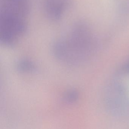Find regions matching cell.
Masks as SVG:
<instances>
[{
  "mask_svg": "<svg viewBox=\"0 0 129 129\" xmlns=\"http://www.w3.org/2000/svg\"><path fill=\"white\" fill-rule=\"evenodd\" d=\"M72 4V0H43V9L48 19L58 22L69 11Z\"/></svg>",
  "mask_w": 129,
  "mask_h": 129,
  "instance_id": "obj_3",
  "label": "cell"
},
{
  "mask_svg": "<svg viewBox=\"0 0 129 129\" xmlns=\"http://www.w3.org/2000/svg\"><path fill=\"white\" fill-rule=\"evenodd\" d=\"M16 68L18 71L22 73H30L35 71L36 68L33 62L29 59H24L17 62Z\"/></svg>",
  "mask_w": 129,
  "mask_h": 129,
  "instance_id": "obj_4",
  "label": "cell"
},
{
  "mask_svg": "<svg viewBox=\"0 0 129 129\" xmlns=\"http://www.w3.org/2000/svg\"><path fill=\"white\" fill-rule=\"evenodd\" d=\"M92 49V35L88 25L77 22L62 36L55 41L52 47L54 56L61 63L70 66L85 62Z\"/></svg>",
  "mask_w": 129,
  "mask_h": 129,
  "instance_id": "obj_1",
  "label": "cell"
},
{
  "mask_svg": "<svg viewBox=\"0 0 129 129\" xmlns=\"http://www.w3.org/2000/svg\"><path fill=\"white\" fill-rule=\"evenodd\" d=\"M33 0H0V34L10 39L24 37L28 28V20Z\"/></svg>",
  "mask_w": 129,
  "mask_h": 129,
  "instance_id": "obj_2",
  "label": "cell"
},
{
  "mask_svg": "<svg viewBox=\"0 0 129 129\" xmlns=\"http://www.w3.org/2000/svg\"><path fill=\"white\" fill-rule=\"evenodd\" d=\"M79 95L77 90L71 89L67 91L64 94V100L69 103L75 102L78 99Z\"/></svg>",
  "mask_w": 129,
  "mask_h": 129,
  "instance_id": "obj_5",
  "label": "cell"
}]
</instances>
